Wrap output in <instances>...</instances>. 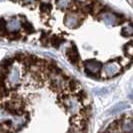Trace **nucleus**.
<instances>
[{
	"mask_svg": "<svg viewBox=\"0 0 133 133\" xmlns=\"http://www.w3.org/2000/svg\"><path fill=\"white\" fill-rule=\"evenodd\" d=\"M100 19L102 20L105 24L109 25V26H114V25H117L120 22V17L116 14L112 13L110 11H105V12H102L100 15Z\"/></svg>",
	"mask_w": 133,
	"mask_h": 133,
	"instance_id": "obj_2",
	"label": "nucleus"
},
{
	"mask_svg": "<svg viewBox=\"0 0 133 133\" xmlns=\"http://www.w3.org/2000/svg\"><path fill=\"white\" fill-rule=\"evenodd\" d=\"M20 80V71L17 67H12V69H10L8 71L6 75V81L10 85H16L19 83Z\"/></svg>",
	"mask_w": 133,
	"mask_h": 133,
	"instance_id": "obj_5",
	"label": "nucleus"
},
{
	"mask_svg": "<svg viewBox=\"0 0 133 133\" xmlns=\"http://www.w3.org/2000/svg\"><path fill=\"white\" fill-rule=\"evenodd\" d=\"M35 1H36V0H24L25 3H33Z\"/></svg>",
	"mask_w": 133,
	"mask_h": 133,
	"instance_id": "obj_13",
	"label": "nucleus"
},
{
	"mask_svg": "<svg viewBox=\"0 0 133 133\" xmlns=\"http://www.w3.org/2000/svg\"><path fill=\"white\" fill-rule=\"evenodd\" d=\"M80 22H81V17L77 13H69L66 15L64 20V23L68 28H75L79 25Z\"/></svg>",
	"mask_w": 133,
	"mask_h": 133,
	"instance_id": "obj_6",
	"label": "nucleus"
},
{
	"mask_svg": "<svg viewBox=\"0 0 133 133\" xmlns=\"http://www.w3.org/2000/svg\"><path fill=\"white\" fill-rule=\"evenodd\" d=\"M72 0H57V7L60 9H66L71 5Z\"/></svg>",
	"mask_w": 133,
	"mask_h": 133,
	"instance_id": "obj_10",
	"label": "nucleus"
},
{
	"mask_svg": "<svg viewBox=\"0 0 133 133\" xmlns=\"http://www.w3.org/2000/svg\"><path fill=\"white\" fill-rule=\"evenodd\" d=\"M71 133H84L82 130H80V129H77V128H75L74 130H72L71 131Z\"/></svg>",
	"mask_w": 133,
	"mask_h": 133,
	"instance_id": "obj_12",
	"label": "nucleus"
},
{
	"mask_svg": "<svg viewBox=\"0 0 133 133\" xmlns=\"http://www.w3.org/2000/svg\"><path fill=\"white\" fill-rule=\"evenodd\" d=\"M85 71L90 75H96L102 69V64L96 60H88L84 63Z\"/></svg>",
	"mask_w": 133,
	"mask_h": 133,
	"instance_id": "obj_3",
	"label": "nucleus"
},
{
	"mask_svg": "<svg viewBox=\"0 0 133 133\" xmlns=\"http://www.w3.org/2000/svg\"><path fill=\"white\" fill-rule=\"evenodd\" d=\"M20 27H21V22L17 18H12L9 21H7L6 23V29H8V31H10V32L18 31L20 29Z\"/></svg>",
	"mask_w": 133,
	"mask_h": 133,
	"instance_id": "obj_7",
	"label": "nucleus"
},
{
	"mask_svg": "<svg viewBox=\"0 0 133 133\" xmlns=\"http://www.w3.org/2000/svg\"><path fill=\"white\" fill-rule=\"evenodd\" d=\"M128 107H129V104H128V103H125V102L118 103V104L115 105V107L111 110V113H116V112L122 111V110H124L125 108H128Z\"/></svg>",
	"mask_w": 133,
	"mask_h": 133,
	"instance_id": "obj_9",
	"label": "nucleus"
},
{
	"mask_svg": "<svg viewBox=\"0 0 133 133\" xmlns=\"http://www.w3.org/2000/svg\"><path fill=\"white\" fill-rule=\"evenodd\" d=\"M120 129L123 133H133V119H124L120 123Z\"/></svg>",
	"mask_w": 133,
	"mask_h": 133,
	"instance_id": "obj_8",
	"label": "nucleus"
},
{
	"mask_svg": "<svg viewBox=\"0 0 133 133\" xmlns=\"http://www.w3.org/2000/svg\"><path fill=\"white\" fill-rule=\"evenodd\" d=\"M65 106L70 113L75 114L80 110V102L74 96H69L65 100Z\"/></svg>",
	"mask_w": 133,
	"mask_h": 133,
	"instance_id": "obj_4",
	"label": "nucleus"
},
{
	"mask_svg": "<svg viewBox=\"0 0 133 133\" xmlns=\"http://www.w3.org/2000/svg\"><path fill=\"white\" fill-rule=\"evenodd\" d=\"M13 1H17V0H13Z\"/></svg>",
	"mask_w": 133,
	"mask_h": 133,
	"instance_id": "obj_14",
	"label": "nucleus"
},
{
	"mask_svg": "<svg viewBox=\"0 0 133 133\" xmlns=\"http://www.w3.org/2000/svg\"><path fill=\"white\" fill-rule=\"evenodd\" d=\"M123 34L125 36H133V25L128 24L127 26L123 28Z\"/></svg>",
	"mask_w": 133,
	"mask_h": 133,
	"instance_id": "obj_11",
	"label": "nucleus"
},
{
	"mask_svg": "<svg viewBox=\"0 0 133 133\" xmlns=\"http://www.w3.org/2000/svg\"><path fill=\"white\" fill-rule=\"evenodd\" d=\"M102 69H103V75L105 77L110 78L118 75L122 70V66L117 61H111V62H107Z\"/></svg>",
	"mask_w": 133,
	"mask_h": 133,
	"instance_id": "obj_1",
	"label": "nucleus"
}]
</instances>
